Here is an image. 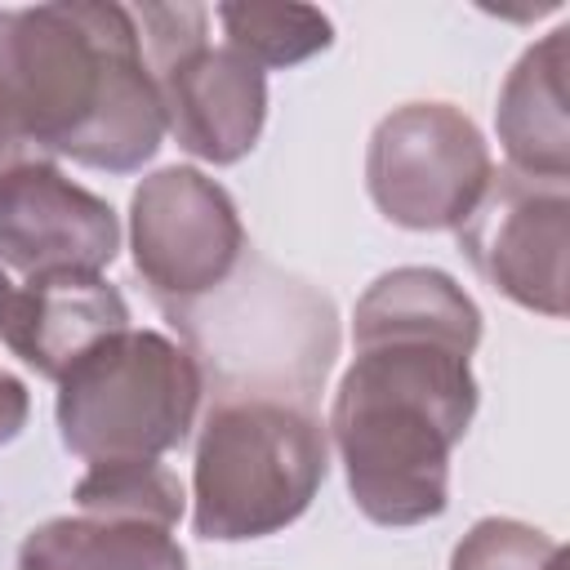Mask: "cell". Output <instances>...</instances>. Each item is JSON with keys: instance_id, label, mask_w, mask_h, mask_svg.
Segmentation results:
<instances>
[{"instance_id": "cell-12", "label": "cell", "mask_w": 570, "mask_h": 570, "mask_svg": "<svg viewBox=\"0 0 570 570\" xmlns=\"http://www.w3.org/2000/svg\"><path fill=\"white\" fill-rule=\"evenodd\" d=\"M566 27L530 45L508 71L494 107V129L512 174L570 183V125H566Z\"/></svg>"}, {"instance_id": "cell-4", "label": "cell", "mask_w": 570, "mask_h": 570, "mask_svg": "<svg viewBox=\"0 0 570 570\" xmlns=\"http://www.w3.org/2000/svg\"><path fill=\"white\" fill-rule=\"evenodd\" d=\"M191 338L218 396H276L312 405L334 361V307L316 289L272 267H236V276L200 303L169 307ZM200 370V374H205Z\"/></svg>"}, {"instance_id": "cell-18", "label": "cell", "mask_w": 570, "mask_h": 570, "mask_svg": "<svg viewBox=\"0 0 570 570\" xmlns=\"http://www.w3.org/2000/svg\"><path fill=\"white\" fill-rule=\"evenodd\" d=\"M9 285H13V281H9V276H4V267H0V298H4V289H9Z\"/></svg>"}, {"instance_id": "cell-7", "label": "cell", "mask_w": 570, "mask_h": 570, "mask_svg": "<svg viewBox=\"0 0 570 570\" xmlns=\"http://www.w3.org/2000/svg\"><path fill=\"white\" fill-rule=\"evenodd\" d=\"M494 174L481 129L450 102L387 111L365 151V187L379 214L405 232L459 227Z\"/></svg>"}, {"instance_id": "cell-3", "label": "cell", "mask_w": 570, "mask_h": 570, "mask_svg": "<svg viewBox=\"0 0 570 570\" xmlns=\"http://www.w3.org/2000/svg\"><path fill=\"white\" fill-rule=\"evenodd\" d=\"M330 472V436L312 405L214 396L191 468V525L214 543L294 525Z\"/></svg>"}, {"instance_id": "cell-16", "label": "cell", "mask_w": 570, "mask_h": 570, "mask_svg": "<svg viewBox=\"0 0 570 570\" xmlns=\"http://www.w3.org/2000/svg\"><path fill=\"white\" fill-rule=\"evenodd\" d=\"M561 566H566L561 543L512 517H481L450 557V570H561Z\"/></svg>"}, {"instance_id": "cell-5", "label": "cell", "mask_w": 570, "mask_h": 570, "mask_svg": "<svg viewBox=\"0 0 570 570\" xmlns=\"http://www.w3.org/2000/svg\"><path fill=\"white\" fill-rule=\"evenodd\" d=\"M200 387V361L183 343L129 325L58 379V436L85 463L160 459L187 441Z\"/></svg>"}, {"instance_id": "cell-10", "label": "cell", "mask_w": 570, "mask_h": 570, "mask_svg": "<svg viewBox=\"0 0 570 570\" xmlns=\"http://www.w3.org/2000/svg\"><path fill=\"white\" fill-rule=\"evenodd\" d=\"M120 249L116 209L71 183L53 160L0 178V267L31 276L102 272Z\"/></svg>"}, {"instance_id": "cell-1", "label": "cell", "mask_w": 570, "mask_h": 570, "mask_svg": "<svg viewBox=\"0 0 570 570\" xmlns=\"http://www.w3.org/2000/svg\"><path fill=\"white\" fill-rule=\"evenodd\" d=\"M330 436L352 503L374 525H419L450 503V454L476 414L481 312L441 267L383 272L352 312Z\"/></svg>"}, {"instance_id": "cell-15", "label": "cell", "mask_w": 570, "mask_h": 570, "mask_svg": "<svg viewBox=\"0 0 570 570\" xmlns=\"http://www.w3.org/2000/svg\"><path fill=\"white\" fill-rule=\"evenodd\" d=\"M80 512L129 517L174 530L183 517V481L160 459H120V463H89V472L71 490Z\"/></svg>"}, {"instance_id": "cell-17", "label": "cell", "mask_w": 570, "mask_h": 570, "mask_svg": "<svg viewBox=\"0 0 570 570\" xmlns=\"http://www.w3.org/2000/svg\"><path fill=\"white\" fill-rule=\"evenodd\" d=\"M27 414H31V392L18 374L0 370V445H9L22 428H27Z\"/></svg>"}, {"instance_id": "cell-13", "label": "cell", "mask_w": 570, "mask_h": 570, "mask_svg": "<svg viewBox=\"0 0 570 570\" xmlns=\"http://www.w3.org/2000/svg\"><path fill=\"white\" fill-rule=\"evenodd\" d=\"M18 570H187V552L165 525L76 512L40 521L18 548Z\"/></svg>"}, {"instance_id": "cell-14", "label": "cell", "mask_w": 570, "mask_h": 570, "mask_svg": "<svg viewBox=\"0 0 570 570\" xmlns=\"http://www.w3.org/2000/svg\"><path fill=\"white\" fill-rule=\"evenodd\" d=\"M227 49L263 67H298L334 45V22L312 4H218Z\"/></svg>"}, {"instance_id": "cell-2", "label": "cell", "mask_w": 570, "mask_h": 570, "mask_svg": "<svg viewBox=\"0 0 570 570\" xmlns=\"http://www.w3.org/2000/svg\"><path fill=\"white\" fill-rule=\"evenodd\" d=\"M0 120L40 160L142 169L165 142V107L134 9L107 0L0 9Z\"/></svg>"}, {"instance_id": "cell-8", "label": "cell", "mask_w": 570, "mask_h": 570, "mask_svg": "<svg viewBox=\"0 0 570 570\" xmlns=\"http://www.w3.org/2000/svg\"><path fill=\"white\" fill-rule=\"evenodd\" d=\"M129 245L138 276L165 312L223 289L249 254L236 200L191 165L156 169L134 187Z\"/></svg>"}, {"instance_id": "cell-9", "label": "cell", "mask_w": 570, "mask_h": 570, "mask_svg": "<svg viewBox=\"0 0 570 570\" xmlns=\"http://www.w3.org/2000/svg\"><path fill=\"white\" fill-rule=\"evenodd\" d=\"M468 263L517 307L561 321L566 316V249H570V191L552 178L490 174L472 214L454 227Z\"/></svg>"}, {"instance_id": "cell-11", "label": "cell", "mask_w": 570, "mask_h": 570, "mask_svg": "<svg viewBox=\"0 0 570 570\" xmlns=\"http://www.w3.org/2000/svg\"><path fill=\"white\" fill-rule=\"evenodd\" d=\"M120 330H129V307L102 272L31 276L27 285H9L0 298V343L53 383Z\"/></svg>"}, {"instance_id": "cell-6", "label": "cell", "mask_w": 570, "mask_h": 570, "mask_svg": "<svg viewBox=\"0 0 570 570\" xmlns=\"http://www.w3.org/2000/svg\"><path fill=\"white\" fill-rule=\"evenodd\" d=\"M147 71L160 89L165 134L205 165H236L254 151L267 120V76L227 45H209V9H134Z\"/></svg>"}]
</instances>
